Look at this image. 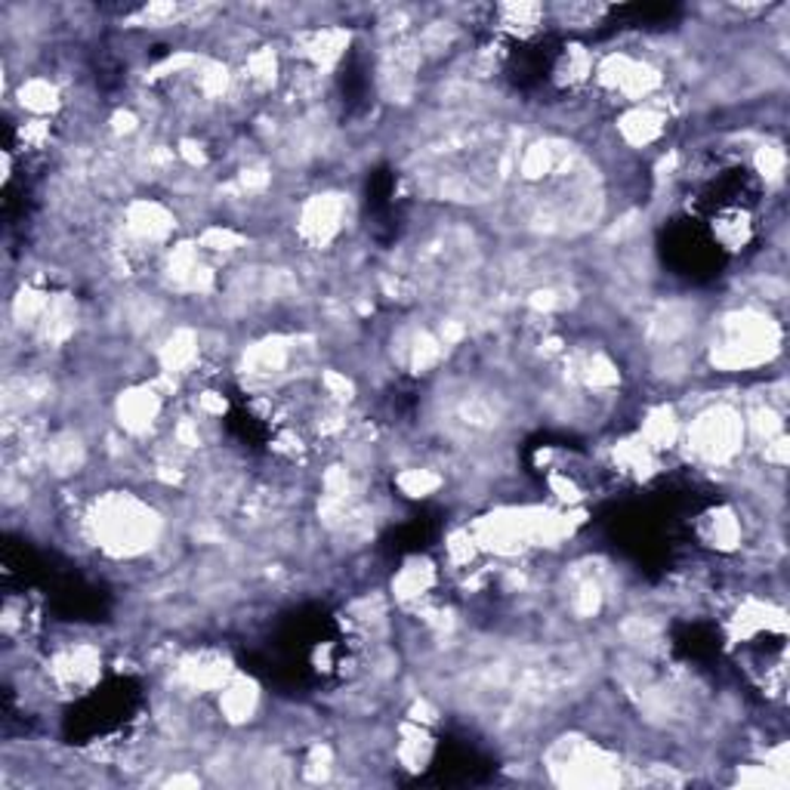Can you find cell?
Returning <instances> with one entry per match:
<instances>
[{"label":"cell","mask_w":790,"mask_h":790,"mask_svg":"<svg viewBox=\"0 0 790 790\" xmlns=\"http://www.w3.org/2000/svg\"><path fill=\"white\" fill-rule=\"evenodd\" d=\"M723 337L714 347V365L723 371L756 367L778 349V330L763 312H732L719 325Z\"/></svg>","instance_id":"obj_2"},{"label":"cell","mask_w":790,"mask_h":790,"mask_svg":"<svg viewBox=\"0 0 790 790\" xmlns=\"http://www.w3.org/2000/svg\"><path fill=\"white\" fill-rule=\"evenodd\" d=\"M748 436L744 417L729 405H714L701 411L686 429V442L698 461L729 463L741 451Z\"/></svg>","instance_id":"obj_3"},{"label":"cell","mask_w":790,"mask_h":790,"mask_svg":"<svg viewBox=\"0 0 790 790\" xmlns=\"http://www.w3.org/2000/svg\"><path fill=\"white\" fill-rule=\"evenodd\" d=\"M756 167L760 174L766 179H781V171H785V152L778 146H760L756 152Z\"/></svg>","instance_id":"obj_14"},{"label":"cell","mask_w":790,"mask_h":790,"mask_svg":"<svg viewBox=\"0 0 790 790\" xmlns=\"http://www.w3.org/2000/svg\"><path fill=\"white\" fill-rule=\"evenodd\" d=\"M90 525L97 531L99 543L115 556L142 553L158 540V516L149 506H142L134 498H124V494L97 503Z\"/></svg>","instance_id":"obj_1"},{"label":"cell","mask_w":790,"mask_h":790,"mask_svg":"<svg viewBox=\"0 0 790 790\" xmlns=\"http://www.w3.org/2000/svg\"><path fill=\"white\" fill-rule=\"evenodd\" d=\"M198 355H201V340H198V334L189 328H176L167 340H164V347L158 349V359H161V365H164V374H186L189 367L198 362Z\"/></svg>","instance_id":"obj_7"},{"label":"cell","mask_w":790,"mask_h":790,"mask_svg":"<svg viewBox=\"0 0 790 790\" xmlns=\"http://www.w3.org/2000/svg\"><path fill=\"white\" fill-rule=\"evenodd\" d=\"M432 587V565L429 562H407L405 568L399 572V578L392 580V590L396 597L402 602H411V599H421Z\"/></svg>","instance_id":"obj_10"},{"label":"cell","mask_w":790,"mask_h":790,"mask_svg":"<svg viewBox=\"0 0 790 790\" xmlns=\"http://www.w3.org/2000/svg\"><path fill=\"white\" fill-rule=\"evenodd\" d=\"M256 704H260V692L253 686V679H244V676H235L223 686V694H220V711L223 716L229 719L231 726H241L248 723L253 714H256Z\"/></svg>","instance_id":"obj_8"},{"label":"cell","mask_w":790,"mask_h":790,"mask_svg":"<svg viewBox=\"0 0 790 790\" xmlns=\"http://www.w3.org/2000/svg\"><path fill=\"white\" fill-rule=\"evenodd\" d=\"M158 411H161V392L154 386L127 389L117 399V421L127 432H146L154 424Z\"/></svg>","instance_id":"obj_5"},{"label":"cell","mask_w":790,"mask_h":790,"mask_svg":"<svg viewBox=\"0 0 790 790\" xmlns=\"http://www.w3.org/2000/svg\"><path fill=\"white\" fill-rule=\"evenodd\" d=\"M322 386H325L330 402H337V405H347V402H352V396H355V384L349 380L343 371H325L322 374Z\"/></svg>","instance_id":"obj_13"},{"label":"cell","mask_w":790,"mask_h":790,"mask_svg":"<svg viewBox=\"0 0 790 790\" xmlns=\"http://www.w3.org/2000/svg\"><path fill=\"white\" fill-rule=\"evenodd\" d=\"M343 213H347V208H343L340 195H315L300 213L303 238H309L312 244H328L343 226Z\"/></svg>","instance_id":"obj_4"},{"label":"cell","mask_w":790,"mask_h":790,"mask_svg":"<svg viewBox=\"0 0 790 790\" xmlns=\"http://www.w3.org/2000/svg\"><path fill=\"white\" fill-rule=\"evenodd\" d=\"M664 124H667V115L652 102V105H639L634 112H627L620 117L617 130L630 146L642 149V146H652L657 136L664 134Z\"/></svg>","instance_id":"obj_6"},{"label":"cell","mask_w":790,"mask_h":790,"mask_svg":"<svg viewBox=\"0 0 790 790\" xmlns=\"http://www.w3.org/2000/svg\"><path fill=\"white\" fill-rule=\"evenodd\" d=\"M396 485L402 488V494H407V498H429V494L439 491L442 476H436L432 469L411 466V469H402V473L396 476Z\"/></svg>","instance_id":"obj_11"},{"label":"cell","mask_w":790,"mask_h":790,"mask_svg":"<svg viewBox=\"0 0 790 790\" xmlns=\"http://www.w3.org/2000/svg\"><path fill=\"white\" fill-rule=\"evenodd\" d=\"M244 244V235L241 231L229 229V226H208V229L198 235V248H208V251L226 253L235 251Z\"/></svg>","instance_id":"obj_12"},{"label":"cell","mask_w":790,"mask_h":790,"mask_svg":"<svg viewBox=\"0 0 790 790\" xmlns=\"http://www.w3.org/2000/svg\"><path fill=\"white\" fill-rule=\"evenodd\" d=\"M20 102L22 109L32 112V115H50L59 105L57 84H50L47 77H28V80H22Z\"/></svg>","instance_id":"obj_9"}]
</instances>
